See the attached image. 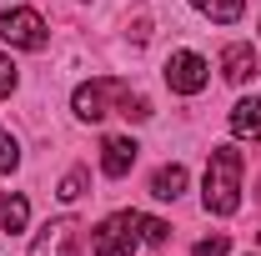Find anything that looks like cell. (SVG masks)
Returning <instances> with one entry per match:
<instances>
[{"instance_id": "cell-1", "label": "cell", "mask_w": 261, "mask_h": 256, "mask_svg": "<svg viewBox=\"0 0 261 256\" xmlns=\"http://www.w3.org/2000/svg\"><path fill=\"white\" fill-rule=\"evenodd\" d=\"M201 201L211 216H231L241 206V151L236 146H216L206 161V181H201Z\"/></svg>"}, {"instance_id": "cell-2", "label": "cell", "mask_w": 261, "mask_h": 256, "mask_svg": "<svg viewBox=\"0 0 261 256\" xmlns=\"http://www.w3.org/2000/svg\"><path fill=\"white\" fill-rule=\"evenodd\" d=\"M136 221H141V211H121V216L100 221V226H96V236H91L96 256H136V246H141Z\"/></svg>"}, {"instance_id": "cell-3", "label": "cell", "mask_w": 261, "mask_h": 256, "mask_svg": "<svg viewBox=\"0 0 261 256\" xmlns=\"http://www.w3.org/2000/svg\"><path fill=\"white\" fill-rule=\"evenodd\" d=\"M126 91H130L126 81L100 75V81H91V86H81V91H75V116H81V121H100V116H111L106 106H111V100L121 106V96H126Z\"/></svg>"}, {"instance_id": "cell-4", "label": "cell", "mask_w": 261, "mask_h": 256, "mask_svg": "<svg viewBox=\"0 0 261 256\" xmlns=\"http://www.w3.org/2000/svg\"><path fill=\"white\" fill-rule=\"evenodd\" d=\"M206 81H211V65L201 61L196 50H176V56L166 61V86H171V91H181V96L206 91Z\"/></svg>"}, {"instance_id": "cell-5", "label": "cell", "mask_w": 261, "mask_h": 256, "mask_svg": "<svg viewBox=\"0 0 261 256\" xmlns=\"http://www.w3.org/2000/svg\"><path fill=\"white\" fill-rule=\"evenodd\" d=\"M0 40H10L20 50H40L45 45V20L35 10H5L0 15Z\"/></svg>"}, {"instance_id": "cell-6", "label": "cell", "mask_w": 261, "mask_h": 256, "mask_svg": "<svg viewBox=\"0 0 261 256\" xmlns=\"http://www.w3.org/2000/svg\"><path fill=\"white\" fill-rule=\"evenodd\" d=\"M81 251V226L61 216V221H45V231L31 241V256H75Z\"/></svg>"}, {"instance_id": "cell-7", "label": "cell", "mask_w": 261, "mask_h": 256, "mask_svg": "<svg viewBox=\"0 0 261 256\" xmlns=\"http://www.w3.org/2000/svg\"><path fill=\"white\" fill-rule=\"evenodd\" d=\"M136 141L130 136H106V146H100V171L106 176H126L130 166H136Z\"/></svg>"}, {"instance_id": "cell-8", "label": "cell", "mask_w": 261, "mask_h": 256, "mask_svg": "<svg viewBox=\"0 0 261 256\" xmlns=\"http://www.w3.org/2000/svg\"><path fill=\"white\" fill-rule=\"evenodd\" d=\"M221 75H226L231 86H246V81L256 75V50H251V45H241V40L226 45V50H221Z\"/></svg>"}, {"instance_id": "cell-9", "label": "cell", "mask_w": 261, "mask_h": 256, "mask_svg": "<svg viewBox=\"0 0 261 256\" xmlns=\"http://www.w3.org/2000/svg\"><path fill=\"white\" fill-rule=\"evenodd\" d=\"M231 131L241 136V141H261V100H236L231 106Z\"/></svg>"}, {"instance_id": "cell-10", "label": "cell", "mask_w": 261, "mask_h": 256, "mask_svg": "<svg viewBox=\"0 0 261 256\" xmlns=\"http://www.w3.org/2000/svg\"><path fill=\"white\" fill-rule=\"evenodd\" d=\"M181 191H186V166H161L151 176V196L156 201H176Z\"/></svg>"}, {"instance_id": "cell-11", "label": "cell", "mask_w": 261, "mask_h": 256, "mask_svg": "<svg viewBox=\"0 0 261 256\" xmlns=\"http://www.w3.org/2000/svg\"><path fill=\"white\" fill-rule=\"evenodd\" d=\"M25 221H31V201L25 196H5L0 201V226L15 236V231H25Z\"/></svg>"}, {"instance_id": "cell-12", "label": "cell", "mask_w": 261, "mask_h": 256, "mask_svg": "<svg viewBox=\"0 0 261 256\" xmlns=\"http://www.w3.org/2000/svg\"><path fill=\"white\" fill-rule=\"evenodd\" d=\"M201 15H211L216 25H231V20H241V10H246V0H191Z\"/></svg>"}, {"instance_id": "cell-13", "label": "cell", "mask_w": 261, "mask_h": 256, "mask_svg": "<svg viewBox=\"0 0 261 256\" xmlns=\"http://www.w3.org/2000/svg\"><path fill=\"white\" fill-rule=\"evenodd\" d=\"M15 166H20V146H15L10 131H0V176H10Z\"/></svg>"}, {"instance_id": "cell-14", "label": "cell", "mask_w": 261, "mask_h": 256, "mask_svg": "<svg viewBox=\"0 0 261 256\" xmlns=\"http://www.w3.org/2000/svg\"><path fill=\"white\" fill-rule=\"evenodd\" d=\"M136 231H141V241H151V246H161L166 236H171V226L156 221V216H141V221H136Z\"/></svg>"}, {"instance_id": "cell-15", "label": "cell", "mask_w": 261, "mask_h": 256, "mask_svg": "<svg viewBox=\"0 0 261 256\" xmlns=\"http://www.w3.org/2000/svg\"><path fill=\"white\" fill-rule=\"evenodd\" d=\"M121 116H126V121H146V116H151V100L126 91V96H121Z\"/></svg>"}, {"instance_id": "cell-16", "label": "cell", "mask_w": 261, "mask_h": 256, "mask_svg": "<svg viewBox=\"0 0 261 256\" xmlns=\"http://www.w3.org/2000/svg\"><path fill=\"white\" fill-rule=\"evenodd\" d=\"M56 196H61V201H81V196H86V171H70Z\"/></svg>"}, {"instance_id": "cell-17", "label": "cell", "mask_w": 261, "mask_h": 256, "mask_svg": "<svg viewBox=\"0 0 261 256\" xmlns=\"http://www.w3.org/2000/svg\"><path fill=\"white\" fill-rule=\"evenodd\" d=\"M226 251H231L226 236H206V241H196V256H226Z\"/></svg>"}, {"instance_id": "cell-18", "label": "cell", "mask_w": 261, "mask_h": 256, "mask_svg": "<svg viewBox=\"0 0 261 256\" xmlns=\"http://www.w3.org/2000/svg\"><path fill=\"white\" fill-rule=\"evenodd\" d=\"M15 91V65H10V56H0V96H10Z\"/></svg>"}]
</instances>
